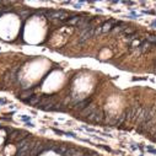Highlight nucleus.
I'll return each instance as SVG.
<instances>
[{
  "mask_svg": "<svg viewBox=\"0 0 156 156\" xmlns=\"http://www.w3.org/2000/svg\"><path fill=\"white\" fill-rule=\"evenodd\" d=\"M91 37H95V28L83 30V31L80 32V36H79V43L86 42L89 38H91Z\"/></svg>",
  "mask_w": 156,
  "mask_h": 156,
  "instance_id": "nucleus-1",
  "label": "nucleus"
},
{
  "mask_svg": "<svg viewBox=\"0 0 156 156\" xmlns=\"http://www.w3.org/2000/svg\"><path fill=\"white\" fill-rule=\"evenodd\" d=\"M91 102H92V98H84V100L80 101L79 103H76L74 108H75L76 111H83V109H85L87 106H90Z\"/></svg>",
  "mask_w": 156,
  "mask_h": 156,
  "instance_id": "nucleus-2",
  "label": "nucleus"
},
{
  "mask_svg": "<svg viewBox=\"0 0 156 156\" xmlns=\"http://www.w3.org/2000/svg\"><path fill=\"white\" fill-rule=\"evenodd\" d=\"M83 155H84V151L76 147H69L68 151L64 154V156H83Z\"/></svg>",
  "mask_w": 156,
  "mask_h": 156,
  "instance_id": "nucleus-3",
  "label": "nucleus"
},
{
  "mask_svg": "<svg viewBox=\"0 0 156 156\" xmlns=\"http://www.w3.org/2000/svg\"><path fill=\"white\" fill-rule=\"evenodd\" d=\"M96 109H97V108H96L95 105H90V106H87L85 109L81 111V118H87V117H89L90 114H92Z\"/></svg>",
  "mask_w": 156,
  "mask_h": 156,
  "instance_id": "nucleus-4",
  "label": "nucleus"
},
{
  "mask_svg": "<svg viewBox=\"0 0 156 156\" xmlns=\"http://www.w3.org/2000/svg\"><path fill=\"white\" fill-rule=\"evenodd\" d=\"M33 96V89H28V90H26V91H23L20 96H19V98L21 100V101H23V102H26L27 100H30L31 97Z\"/></svg>",
  "mask_w": 156,
  "mask_h": 156,
  "instance_id": "nucleus-5",
  "label": "nucleus"
},
{
  "mask_svg": "<svg viewBox=\"0 0 156 156\" xmlns=\"http://www.w3.org/2000/svg\"><path fill=\"white\" fill-rule=\"evenodd\" d=\"M43 149H44V146H43L41 143H36L34 147H33V149L31 150V152H30V156H37V155L40 154Z\"/></svg>",
  "mask_w": 156,
  "mask_h": 156,
  "instance_id": "nucleus-6",
  "label": "nucleus"
},
{
  "mask_svg": "<svg viewBox=\"0 0 156 156\" xmlns=\"http://www.w3.org/2000/svg\"><path fill=\"white\" fill-rule=\"evenodd\" d=\"M51 149H53V150H54L57 154H59V155H64V154L68 151L69 146H66V145H59V146L52 145V146H51Z\"/></svg>",
  "mask_w": 156,
  "mask_h": 156,
  "instance_id": "nucleus-7",
  "label": "nucleus"
},
{
  "mask_svg": "<svg viewBox=\"0 0 156 156\" xmlns=\"http://www.w3.org/2000/svg\"><path fill=\"white\" fill-rule=\"evenodd\" d=\"M79 20H80V16L79 15H74V16L69 17L66 21H64V22L66 25H69V26H76V23L79 22Z\"/></svg>",
  "mask_w": 156,
  "mask_h": 156,
  "instance_id": "nucleus-8",
  "label": "nucleus"
},
{
  "mask_svg": "<svg viewBox=\"0 0 156 156\" xmlns=\"http://www.w3.org/2000/svg\"><path fill=\"white\" fill-rule=\"evenodd\" d=\"M41 101V96H37V95H33L30 100H27L25 103H27V105H30V106H37L38 105V102Z\"/></svg>",
  "mask_w": 156,
  "mask_h": 156,
  "instance_id": "nucleus-9",
  "label": "nucleus"
},
{
  "mask_svg": "<svg viewBox=\"0 0 156 156\" xmlns=\"http://www.w3.org/2000/svg\"><path fill=\"white\" fill-rule=\"evenodd\" d=\"M30 15H31L30 9H23V10H20V11H19V16H20L22 20H25V19L30 17Z\"/></svg>",
  "mask_w": 156,
  "mask_h": 156,
  "instance_id": "nucleus-10",
  "label": "nucleus"
},
{
  "mask_svg": "<svg viewBox=\"0 0 156 156\" xmlns=\"http://www.w3.org/2000/svg\"><path fill=\"white\" fill-rule=\"evenodd\" d=\"M144 150L147 151V154L156 155V147H154V146H151V145H146V146H144Z\"/></svg>",
  "mask_w": 156,
  "mask_h": 156,
  "instance_id": "nucleus-11",
  "label": "nucleus"
},
{
  "mask_svg": "<svg viewBox=\"0 0 156 156\" xmlns=\"http://www.w3.org/2000/svg\"><path fill=\"white\" fill-rule=\"evenodd\" d=\"M130 33H134V30H132L129 27H126V30L122 32V34H130Z\"/></svg>",
  "mask_w": 156,
  "mask_h": 156,
  "instance_id": "nucleus-12",
  "label": "nucleus"
},
{
  "mask_svg": "<svg viewBox=\"0 0 156 156\" xmlns=\"http://www.w3.org/2000/svg\"><path fill=\"white\" fill-rule=\"evenodd\" d=\"M92 151H89V152H84V155L83 156H91V155H89V154H91Z\"/></svg>",
  "mask_w": 156,
  "mask_h": 156,
  "instance_id": "nucleus-13",
  "label": "nucleus"
},
{
  "mask_svg": "<svg viewBox=\"0 0 156 156\" xmlns=\"http://www.w3.org/2000/svg\"><path fill=\"white\" fill-rule=\"evenodd\" d=\"M152 25H154V26H156V20H155V21L152 22Z\"/></svg>",
  "mask_w": 156,
  "mask_h": 156,
  "instance_id": "nucleus-14",
  "label": "nucleus"
}]
</instances>
